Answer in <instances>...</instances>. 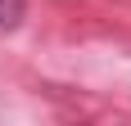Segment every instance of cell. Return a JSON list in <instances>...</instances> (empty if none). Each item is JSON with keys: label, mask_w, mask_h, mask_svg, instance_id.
<instances>
[{"label": "cell", "mask_w": 131, "mask_h": 126, "mask_svg": "<svg viewBox=\"0 0 131 126\" xmlns=\"http://www.w3.org/2000/svg\"><path fill=\"white\" fill-rule=\"evenodd\" d=\"M27 14V0H0V32H14Z\"/></svg>", "instance_id": "1"}]
</instances>
